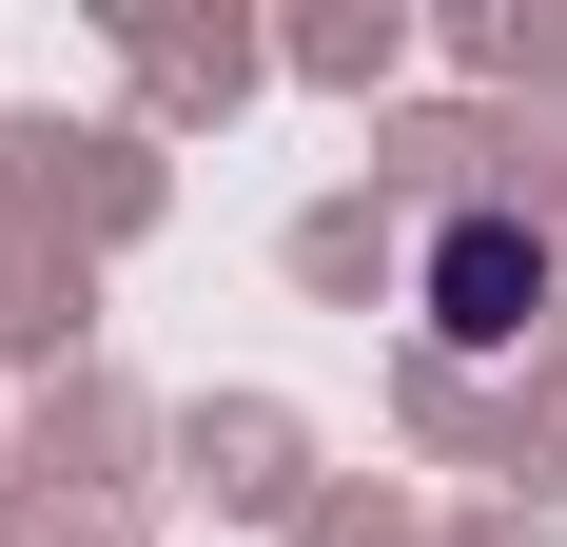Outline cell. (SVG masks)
Segmentation results:
<instances>
[{
  "label": "cell",
  "mask_w": 567,
  "mask_h": 547,
  "mask_svg": "<svg viewBox=\"0 0 567 547\" xmlns=\"http://www.w3.org/2000/svg\"><path fill=\"white\" fill-rule=\"evenodd\" d=\"M528 313H548V235H528V216H489V196H470V216L431 235V332H451V352H509Z\"/></svg>",
  "instance_id": "cell-1"
}]
</instances>
